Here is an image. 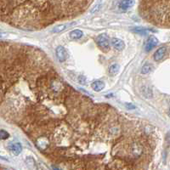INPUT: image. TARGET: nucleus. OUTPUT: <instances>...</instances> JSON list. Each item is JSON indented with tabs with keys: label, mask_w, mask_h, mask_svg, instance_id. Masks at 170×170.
Instances as JSON below:
<instances>
[{
	"label": "nucleus",
	"mask_w": 170,
	"mask_h": 170,
	"mask_svg": "<svg viewBox=\"0 0 170 170\" xmlns=\"http://www.w3.org/2000/svg\"><path fill=\"white\" fill-rule=\"evenodd\" d=\"M105 85L104 82L99 80L95 81V82L92 83V84H91L92 89L95 90V92H99V91L103 90L105 89Z\"/></svg>",
	"instance_id": "nucleus-9"
},
{
	"label": "nucleus",
	"mask_w": 170,
	"mask_h": 170,
	"mask_svg": "<svg viewBox=\"0 0 170 170\" xmlns=\"http://www.w3.org/2000/svg\"><path fill=\"white\" fill-rule=\"evenodd\" d=\"M0 137L2 140H6V139H8V138L10 137V134L8 132H6L5 131L4 129H2L1 131H0Z\"/></svg>",
	"instance_id": "nucleus-14"
},
{
	"label": "nucleus",
	"mask_w": 170,
	"mask_h": 170,
	"mask_svg": "<svg viewBox=\"0 0 170 170\" xmlns=\"http://www.w3.org/2000/svg\"><path fill=\"white\" fill-rule=\"evenodd\" d=\"M166 51H167L166 47L159 48V49L156 51V53L154 54V60H155L156 61H161V60L164 57V55H165Z\"/></svg>",
	"instance_id": "nucleus-8"
},
{
	"label": "nucleus",
	"mask_w": 170,
	"mask_h": 170,
	"mask_svg": "<svg viewBox=\"0 0 170 170\" xmlns=\"http://www.w3.org/2000/svg\"><path fill=\"white\" fill-rule=\"evenodd\" d=\"M168 114H169V116H170V110H169V112H168Z\"/></svg>",
	"instance_id": "nucleus-18"
},
{
	"label": "nucleus",
	"mask_w": 170,
	"mask_h": 170,
	"mask_svg": "<svg viewBox=\"0 0 170 170\" xmlns=\"http://www.w3.org/2000/svg\"><path fill=\"white\" fill-rule=\"evenodd\" d=\"M8 148H9L10 152L13 153L15 156L19 155L20 153L22 151V146H21L20 143H13V144H10Z\"/></svg>",
	"instance_id": "nucleus-6"
},
{
	"label": "nucleus",
	"mask_w": 170,
	"mask_h": 170,
	"mask_svg": "<svg viewBox=\"0 0 170 170\" xmlns=\"http://www.w3.org/2000/svg\"><path fill=\"white\" fill-rule=\"evenodd\" d=\"M120 70V66L118 64H113L109 67V73L110 75L115 76L118 73V71Z\"/></svg>",
	"instance_id": "nucleus-11"
},
{
	"label": "nucleus",
	"mask_w": 170,
	"mask_h": 170,
	"mask_svg": "<svg viewBox=\"0 0 170 170\" xmlns=\"http://www.w3.org/2000/svg\"><path fill=\"white\" fill-rule=\"evenodd\" d=\"M134 5V0H121L119 3V8L121 10H126L130 9Z\"/></svg>",
	"instance_id": "nucleus-7"
},
{
	"label": "nucleus",
	"mask_w": 170,
	"mask_h": 170,
	"mask_svg": "<svg viewBox=\"0 0 170 170\" xmlns=\"http://www.w3.org/2000/svg\"><path fill=\"white\" fill-rule=\"evenodd\" d=\"M134 32L140 33V34H142V35H146L147 33V30H146V29L144 28H139V27H137V28L134 29Z\"/></svg>",
	"instance_id": "nucleus-15"
},
{
	"label": "nucleus",
	"mask_w": 170,
	"mask_h": 170,
	"mask_svg": "<svg viewBox=\"0 0 170 170\" xmlns=\"http://www.w3.org/2000/svg\"><path fill=\"white\" fill-rule=\"evenodd\" d=\"M99 7H100V5H97V6H95V9H93V10H91V13H95V12H97V11L100 9Z\"/></svg>",
	"instance_id": "nucleus-17"
},
{
	"label": "nucleus",
	"mask_w": 170,
	"mask_h": 170,
	"mask_svg": "<svg viewBox=\"0 0 170 170\" xmlns=\"http://www.w3.org/2000/svg\"><path fill=\"white\" fill-rule=\"evenodd\" d=\"M152 69H153V66L151 65H146V66L142 67L141 73L142 74H148V73H150L152 71Z\"/></svg>",
	"instance_id": "nucleus-13"
},
{
	"label": "nucleus",
	"mask_w": 170,
	"mask_h": 170,
	"mask_svg": "<svg viewBox=\"0 0 170 170\" xmlns=\"http://www.w3.org/2000/svg\"><path fill=\"white\" fill-rule=\"evenodd\" d=\"M111 43L112 45V47L114 49H116L118 51H121L123 50V49L125 48V43L123 42V40L119 39V38H112V41H111Z\"/></svg>",
	"instance_id": "nucleus-5"
},
{
	"label": "nucleus",
	"mask_w": 170,
	"mask_h": 170,
	"mask_svg": "<svg viewBox=\"0 0 170 170\" xmlns=\"http://www.w3.org/2000/svg\"><path fill=\"white\" fill-rule=\"evenodd\" d=\"M55 53H56V56L58 58V60L61 62H64L68 58V53H67L66 49L63 46L57 47Z\"/></svg>",
	"instance_id": "nucleus-3"
},
{
	"label": "nucleus",
	"mask_w": 170,
	"mask_h": 170,
	"mask_svg": "<svg viewBox=\"0 0 170 170\" xmlns=\"http://www.w3.org/2000/svg\"><path fill=\"white\" fill-rule=\"evenodd\" d=\"M83 33L81 30H77V29L73 30L70 33V37L72 39H79L83 37Z\"/></svg>",
	"instance_id": "nucleus-10"
},
{
	"label": "nucleus",
	"mask_w": 170,
	"mask_h": 170,
	"mask_svg": "<svg viewBox=\"0 0 170 170\" xmlns=\"http://www.w3.org/2000/svg\"><path fill=\"white\" fill-rule=\"evenodd\" d=\"M126 107H127V108H128V110H132V109L136 108V106H135V105H134L133 104H131V103L126 104Z\"/></svg>",
	"instance_id": "nucleus-16"
},
{
	"label": "nucleus",
	"mask_w": 170,
	"mask_h": 170,
	"mask_svg": "<svg viewBox=\"0 0 170 170\" xmlns=\"http://www.w3.org/2000/svg\"><path fill=\"white\" fill-rule=\"evenodd\" d=\"M158 43V39L153 36L151 35L148 39H147L146 42V45H145V49H146V51H151L153 48H155Z\"/></svg>",
	"instance_id": "nucleus-4"
},
{
	"label": "nucleus",
	"mask_w": 170,
	"mask_h": 170,
	"mask_svg": "<svg viewBox=\"0 0 170 170\" xmlns=\"http://www.w3.org/2000/svg\"><path fill=\"white\" fill-rule=\"evenodd\" d=\"M93 0H1L2 20L17 27L42 29L79 15Z\"/></svg>",
	"instance_id": "nucleus-1"
},
{
	"label": "nucleus",
	"mask_w": 170,
	"mask_h": 170,
	"mask_svg": "<svg viewBox=\"0 0 170 170\" xmlns=\"http://www.w3.org/2000/svg\"><path fill=\"white\" fill-rule=\"evenodd\" d=\"M96 43L103 50L107 51L110 49V39H109L108 36L105 33L99 34V36L96 38Z\"/></svg>",
	"instance_id": "nucleus-2"
},
{
	"label": "nucleus",
	"mask_w": 170,
	"mask_h": 170,
	"mask_svg": "<svg viewBox=\"0 0 170 170\" xmlns=\"http://www.w3.org/2000/svg\"><path fill=\"white\" fill-rule=\"evenodd\" d=\"M69 26H70V24H62V25L56 26V27H54V29H52V33H61L62 31H64L66 28H67Z\"/></svg>",
	"instance_id": "nucleus-12"
}]
</instances>
